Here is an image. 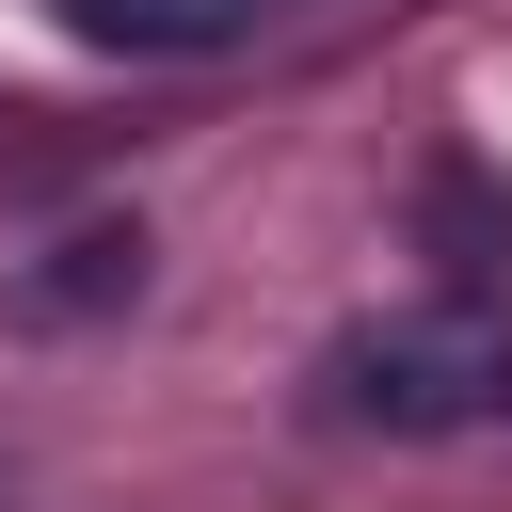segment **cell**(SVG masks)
I'll return each mask as SVG.
<instances>
[{
    "mask_svg": "<svg viewBox=\"0 0 512 512\" xmlns=\"http://www.w3.org/2000/svg\"><path fill=\"white\" fill-rule=\"evenodd\" d=\"M496 384H512V352H496L480 320H416V336H368V352H336V400H352V416H384V432L480 416Z\"/></svg>",
    "mask_w": 512,
    "mask_h": 512,
    "instance_id": "cell-1",
    "label": "cell"
},
{
    "mask_svg": "<svg viewBox=\"0 0 512 512\" xmlns=\"http://www.w3.org/2000/svg\"><path fill=\"white\" fill-rule=\"evenodd\" d=\"M272 0H64L80 48H240Z\"/></svg>",
    "mask_w": 512,
    "mask_h": 512,
    "instance_id": "cell-2",
    "label": "cell"
}]
</instances>
